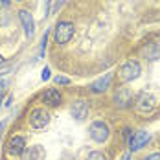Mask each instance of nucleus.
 Masks as SVG:
<instances>
[{"mask_svg":"<svg viewBox=\"0 0 160 160\" xmlns=\"http://www.w3.org/2000/svg\"><path fill=\"white\" fill-rule=\"evenodd\" d=\"M48 30L44 32L42 39H41V48H39V57H44V52H46V44H48Z\"/></svg>","mask_w":160,"mask_h":160,"instance_id":"obj_16","label":"nucleus"},{"mask_svg":"<svg viewBox=\"0 0 160 160\" xmlns=\"http://www.w3.org/2000/svg\"><path fill=\"white\" fill-rule=\"evenodd\" d=\"M53 81H55V85H63V87L70 85V78H66V76H55Z\"/></svg>","mask_w":160,"mask_h":160,"instance_id":"obj_17","label":"nucleus"},{"mask_svg":"<svg viewBox=\"0 0 160 160\" xmlns=\"http://www.w3.org/2000/svg\"><path fill=\"white\" fill-rule=\"evenodd\" d=\"M61 92L59 90H55V88H46L44 92H42V101L50 105V107H57V105H61Z\"/></svg>","mask_w":160,"mask_h":160,"instance_id":"obj_12","label":"nucleus"},{"mask_svg":"<svg viewBox=\"0 0 160 160\" xmlns=\"http://www.w3.org/2000/svg\"><path fill=\"white\" fill-rule=\"evenodd\" d=\"M74 32H76V28H74L72 22L61 20V22H57L55 28H53V39H55L57 44H66V42L74 37Z\"/></svg>","mask_w":160,"mask_h":160,"instance_id":"obj_2","label":"nucleus"},{"mask_svg":"<svg viewBox=\"0 0 160 160\" xmlns=\"http://www.w3.org/2000/svg\"><path fill=\"white\" fill-rule=\"evenodd\" d=\"M0 4L2 6H9V0H0Z\"/></svg>","mask_w":160,"mask_h":160,"instance_id":"obj_22","label":"nucleus"},{"mask_svg":"<svg viewBox=\"0 0 160 160\" xmlns=\"http://www.w3.org/2000/svg\"><path fill=\"white\" fill-rule=\"evenodd\" d=\"M6 63V57H2V55H0V64H4Z\"/></svg>","mask_w":160,"mask_h":160,"instance_id":"obj_23","label":"nucleus"},{"mask_svg":"<svg viewBox=\"0 0 160 160\" xmlns=\"http://www.w3.org/2000/svg\"><path fill=\"white\" fill-rule=\"evenodd\" d=\"M44 157H46L44 147H42V145H39V144H35V145L26 147V149L22 151L20 160H44Z\"/></svg>","mask_w":160,"mask_h":160,"instance_id":"obj_8","label":"nucleus"},{"mask_svg":"<svg viewBox=\"0 0 160 160\" xmlns=\"http://www.w3.org/2000/svg\"><path fill=\"white\" fill-rule=\"evenodd\" d=\"M4 129H6V120H4V122H0V138H2V132H4Z\"/></svg>","mask_w":160,"mask_h":160,"instance_id":"obj_20","label":"nucleus"},{"mask_svg":"<svg viewBox=\"0 0 160 160\" xmlns=\"http://www.w3.org/2000/svg\"><path fill=\"white\" fill-rule=\"evenodd\" d=\"M122 160H131V151H127V153L122 157Z\"/></svg>","mask_w":160,"mask_h":160,"instance_id":"obj_21","label":"nucleus"},{"mask_svg":"<svg viewBox=\"0 0 160 160\" xmlns=\"http://www.w3.org/2000/svg\"><path fill=\"white\" fill-rule=\"evenodd\" d=\"M26 149V140L22 138V136H11L9 140H8V144H6V153H8V157H20L22 155V151Z\"/></svg>","mask_w":160,"mask_h":160,"instance_id":"obj_6","label":"nucleus"},{"mask_svg":"<svg viewBox=\"0 0 160 160\" xmlns=\"http://www.w3.org/2000/svg\"><path fill=\"white\" fill-rule=\"evenodd\" d=\"M112 101H114L116 107L125 109V107H129V105L132 103V92H131L129 88H122V90H118V92L114 94Z\"/></svg>","mask_w":160,"mask_h":160,"instance_id":"obj_9","label":"nucleus"},{"mask_svg":"<svg viewBox=\"0 0 160 160\" xmlns=\"http://www.w3.org/2000/svg\"><path fill=\"white\" fill-rule=\"evenodd\" d=\"M134 107L140 114H149L157 109V98L153 96L151 92H140L136 96V101H134Z\"/></svg>","mask_w":160,"mask_h":160,"instance_id":"obj_3","label":"nucleus"},{"mask_svg":"<svg viewBox=\"0 0 160 160\" xmlns=\"http://www.w3.org/2000/svg\"><path fill=\"white\" fill-rule=\"evenodd\" d=\"M111 81H112V74L109 72V74H105L103 78H99L98 81H94V83L90 85V90H92V92H96V94H99V92H105V90H109Z\"/></svg>","mask_w":160,"mask_h":160,"instance_id":"obj_13","label":"nucleus"},{"mask_svg":"<svg viewBox=\"0 0 160 160\" xmlns=\"http://www.w3.org/2000/svg\"><path fill=\"white\" fill-rule=\"evenodd\" d=\"M140 74H142V66H140L138 61H134V59L125 61V63L118 68V79H120V83H131V81L138 79Z\"/></svg>","mask_w":160,"mask_h":160,"instance_id":"obj_1","label":"nucleus"},{"mask_svg":"<svg viewBox=\"0 0 160 160\" xmlns=\"http://www.w3.org/2000/svg\"><path fill=\"white\" fill-rule=\"evenodd\" d=\"M18 18L24 26V33L26 37H33V32H35V22H33V17L28 9H20L18 11Z\"/></svg>","mask_w":160,"mask_h":160,"instance_id":"obj_11","label":"nucleus"},{"mask_svg":"<svg viewBox=\"0 0 160 160\" xmlns=\"http://www.w3.org/2000/svg\"><path fill=\"white\" fill-rule=\"evenodd\" d=\"M70 112H72V116H74L78 122H83V120L88 116V103H87L85 99H78V101L72 103Z\"/></svg>","mask_w":160,"mask_h":160,"instance_id":"obj_10","label":"nucleus"},{"mask_svg":"<svg viewBox=\"0 0 160 160\" xmlns=\"http://www.w3.org/2000/svg\"><path fill=\"white\" fill-rule=\"evenodd\" d=\"M142 53L145 55V59H147V57H149L151 61L158 59V50H157V46H155V44H149V46H145V48L142 50Z\"/></svg>","mask_w":160,"mask_h":160,"instance_id":"obj_14","label":"nucleus"},{"mask_svg":"<svg viewBox=\"0 0 160 160\" xmlns=\"http://www.w3.org/2000/svg\"><path fill=\"white\" fill-rule=\"evenodd\" d=\"M151 140V134L147 132V131H136L134 134H131V138H129V151L131 153H134V151H140L144 145H147V142Z\"/></svg>","mask_w":160,"mask_h":160,"instance_id":"obj_7","label":"nucleus"},{"mask_svg":"<svg viewBox=\"0 0 160 160\" xmlns=\"http://www.w3.org/2000/svg\"><path fill=\"white\" fill-rule=\"evenodd\" d=\"M41 79H42V81H48V79H50V68H48V66L42 70V74H41Z\"/></svg>","mask_w":160,"mask_h":160,"instance_id":"obj_18","label":"nucleus"},{"mask_svg":"<svg viewBox=\"0 0 160 160\" xmlns=\"http://www.w3.org/2000/svg\"><path fill=\"white\" fill-rule=\"evenodd\" d=\"M48 123H50V112L44 107L33 109L32 114H30V125H32V129L42 131L44 127H48Z\"/></svg>","mask_w":160,"mask_h":160,"instance_id":"obj_5","label":"nucleus"},{"mask_svg":"<svg viewBox=\"0 0 160 160\" xmlns=\"http://www.w3.org/2000/svg\"><path fill=\"white\" fill-rule=\"evenodd\" d=\"M85 160H109V157H107L105 153H101V151H92V153L87 155Z\"/></svg>","mask_w":160,"mask_h":160,"instance_id":"obj_15","label":"nucleus"},{"mask_svg":"<svg viewBox=\"0 0 160 160\" xmlns=\"http://www.w3.org/2000/svg\"><path fill=\"white\" fill-rule=\"evenodd\" d=\"M88 134H90V138H92L94 142L103 144V142H107V140H109L111 131H109V125H107L105 122L96 120V122H92V123H90V127H88Z\"/></svg>","mask_w":160,"mask_h":160,"instance_id":"obj_4","label":"nucleus"},{"mask_svg":"<svg viewBox=\"0 0 160 160\" xmlns=\"http://www.w3.org/2000/svg\"><path fill=\"white\" fill-rule=\"evenodd\" d=\"M144 160H160V153H153V155H149V157H145Z\"/></svg>","mask_w":160,"mask_h":160,"instance_id":"obj_19","label":"nucleus"}]
</instances>
